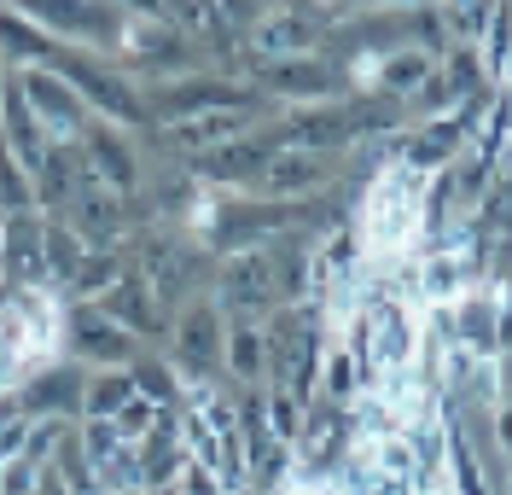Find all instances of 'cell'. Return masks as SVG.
Listing matches in <instances>:
<instances>
[{
    "mask_svg": "<svg viewBox=\"0 0 512 495\" xmlns=\"http://www.w3.org/2000/svg\"><path fill=\"white\" fill-rule=\"evenodd\" d=\"M123 402H134V373L128 367H88V379H82V420H111Z\"/></svg>",
    "mask_w": 512,
    "mask_h": 495,
    "instance_id": "44dd1931",
    "label": "cell"
},
{
    "mask_svg": "<svg viewBox=\"0 0 512 495\" xmlns=\"http://www.w3.org/2000/svg\"><path fill=\"white\" fill-rule=\"evenodd\" d=\"M6 303H12V286H6V280H0V315H6Z\"/></svg>",
    "mask_w": 512,
    "mask_h": 495,
    "instance_id": "8d00e7d4",
    "label": "cell"
},
{
    "mask_svg": "<svg viewBox=\"0 0 512 495\" xmlns=\"http://www.w3.org/2000/svg\"><path fill=\"white\" fill-rule=\"evenodd\" d=\"M12 82H18V94L30 99V111L41 117V129L53 140H76L88 129V105L59 70H12Z\"/></svg>",
    "mask_w": 512,
    "mask_h": 495,
    "instance_id": "9c48e42d",
    "label": "cell"
},
{
    "mask_svg": "<svg viewBox=\"0 0 512 495\" xmlns=\"http://www.w3.org/2000/svg\"><path fill=\"white\" fill-rule=\"evenodd\" d=\"M94 303H99V315H111L123 332H134L146 350H152V344H169V321H175V315H169L158 297H152V286H146L134 268H128V274L105 297H94Z\"/></svg>",
    "mask_w": 512,
    "mask_h": 495,
    "instance_id": "4fadbf2b",
    "label": "cell"
},
{
    "mask_svg": "<svg viewBox=\"0 0 512 495\" xmlns=\"http://www.w3.org/2000/svg\"><path fill=\"white\" fill-rule=\"evenodd\" d=\"M256 111H204V117H187V123H169L158 134L169 152H187V158H204V152H216L227 140H239V134H251Z\"/></svg>",
    "mask_w": 512,
    "mask_h": 495,
    "instance_id": "e0dca14e",
    "label": "cell"
},
{
    "mask_svg": "<svg viewBox=\"0 0 512 495\" xmlns=\"http://www.w3.org/2000/svg\"><path fill=\"white\" fill-rule=\"evenodd\" d=\"M0 146L30 169V175H35V164L47 158V146H53V134L41 129V117L30 111V99L18 94L12 76H6V94H0Z\"/></svg>",
    "mask_w": 512,
    "mask_h": 495,
    "instance_id": "2e32d148",
    "label": "cell"
},
{
    "mask_svg": "<svg viewBox=\"0 0 512 495\" xmlns=\"http://www.w3.org/2000/svg\"><path fill=\"white\" fill-rule=\"evenodd\" d=\"M448 321H454V344L472 350L478 362L501 356V315H495V297L489 292H466L448 309Z\"/></svg>",
    "mask_w": 512,
    "mask_h": 495,
    "instance_id": "d6986e66",
    "label": "cell"
},
{
    "mask_svg": "<svg viewBox=\"0 0 512 495\" xmlns=\"http://www.w3.org/2000/svg\"><path fill=\"white\" fill-rule=\"evenodd\" d=\"M123 495H146V490H123Z\"/></svg>",
    "mask_w": 512,
    "mask_h": 495,
    "instance_id": "ab89813d",
    "label": "cell"
},
{
    "mask_svg": "<svg viewBox=\"0 0 512 495\" xmlns=\"http://www.w3.org/2000/svg\"><path fill=\"white\" fill-rule=\"evenodd\" d=\"M222 373L233 379V385H268V344H262V321H227Z\"/></svg>",
    "mask_w": 512,
    "mask_h": 495,
    "instance_id": "ffe728a7",
    "label": "cell"
},
{
    "mask_svg": "<svg viewBox=\"0 0 512 495\" xmlns=\"http://www.w3.org/2000/svg\"><path fill=\"white\" fill-rule=\"evenodd\" d=\"M507 495H512V490H507Z\"/></svg>",
    "mask_w": 512,
    "mask_h": 495,
    "instance_id": "60d3db41",
    "label": "cell"
},
{
    "mask_svg": "<svg viewBox=\"0 0 512 495\" xmlns=\"http://www.w3.org/2000/svg\"><path fill=\"white\" fill-rule=\"evenodd\" d=\"M175 495H227V490L216 484V472H204L198 461H187V472L175 478Z\"/></svg>",
    "mask_w": 512,
    "mask_h": 495,
    "instance_id": "1f68e13d",
    "label": "cell"
},
{
    "mask_svg": "<svg viewBox=\"0 0 512 495\" xmlns=\"http://www.w3.org/2000/svg\"><path fill=\"white\" fill-rule=\"evenodd\" d=\"M35 484H41V466L35 461H0V495H35Z\"/></svg>",
    "mask_w": 512,
    "mask_h": 495,
    "instance_id": "4dcf8cb0",
    "label": "cell"
},
{
    "mask_svg": "<svg viewBox=\"0 0 512 495\" xmlns=\"http://www.w3.org/2000/svg\"><path fill=\"white\" fill-rule=\"evenodd\" d=\"M280 495H332V490H320V484H286Z\"/></svg>",
    "mask_w": 512,
    "mask_h": 495,
    "instance_id": "e575fe53",
    "label": "cell"
},
{
    "mask_svg": "<svg viewBox=\"0 0 512 495\" xmlns=\"http://www.w3.org/2000/svg\"><path fill=\"white\" fill-rule=\"evenodd\" d=\"M41 233L47 216H0V280L6 286H47V263H41Z\"/></svg>",
    "mask_w": 512,
    "mask_h": 495,
    "instance_id": "9a60e30c",
    "label": "cell"
},
{
    "mask_svg": "<svg viewBox=\"0 0 512 495\" xmlns=\"http://www.w3.org/2000/svg\"><path fill=\"white\" fill-rule=\"evenodd\" d=\"M76 443H82L88 466H105L117 449H123V437H117V426H111V420H76Z\"/></svg>",
    "mask_w": 512,
    "mask_h": 495,
    "instance_id": "f1b7e54d",
    "label": "cell"
},
{
    "mask_svg": "<svg viewBox=\"0 0 512 495\" xmlns=\"http://www.w3.org/2000/svg\"><path fill=\"white\" fill-rule=\"evenodd\" d=\"M12 12H24L30 24L64 41V47H88V53H111L123 47L128 12L111 6V0H6Z\"/></svg>",
    "mask_w": 512,
    "mask_h": 495,
    "instance_id": "6da1fadb",
    "label": "cell"
},
{
    "mask_svg": "<svg viewBox=\"0 0 512 495\" xmlns=\"http://www.w3.org/2000/svg\"><path fill=\"white\" fill-rule=\"evenodd\" d=\"M59 222L76 233L88 251H117V245L128 239V222H134V216H128V204L111 193V187L94 181V187H82V193L70 198V210H64Z\"/></svg>",
    "mask_w": 512,
    "mask_h": 495,
    "instance_id": "5bb4252c",
    "label": "cell"
},
{
    "mask_svg": "<svg viewBox=\"0 0 512 495\" xmlns=\"http://www.w3.org/2000/svg\"><path fill=\"white\" fill-rule=\"evenodd\" d=\"M326 187H338V158L332 152H297V146H280L268 169L256 175V198H274V204H297V198H315Z\"/></svg>",
    "mask_w": 512,
    "mask_h": 495,
    "instance_id": "8992f818",
    "label": "cell"
},
{
    "mask_svg": "<svg viewBox=\"0 0 512 495\" xmlns=\"http://www.w3.org/2000/svg\"><path fill=\"white\" fill-rule=\"evenodd\" d=\"M152 111H163L169 123H187V117H204V111H256L262 94L245 88V82H227L216 70H198V76H175L163 82L158 94H146Z\"/></svg>",
    "mask_w": 512,
    "mask_h": 495,
    "instance_id": "277c9868",
    "label": "cell"
},
{
    "mask_svg": "<svg viewBox=\"0 0 512 495\" xmlns=\"http://www.w3.org/2000/svg\"><path fill=\"white\" fill-rule=\"evenodd\" d=\"M256 6H291V0H256Z\"/></svg>",
    "mask_w": 512,
    "mask_h": 495,
    "instance_id": "74e56055",
    "label": "cell"
},
{
    "mask_svg": "<svg viewBox=\"0 0 512 495\" xmlns=\"http://www.w3.org/2000/svg\"><path fill=\"white\" fill-rule=\"evenodd\" d=\"M437 6H489V0H437Z\"/></svg>",
    "mask_w": 512,
    "mask_h": 495,
    "instance_id": "d590c367",
    "label": "cell"
},
{
    "mask_svg": "<svg viewBox=\"0 0 512 495\" xmlns=\"http://www.w3.org/2000/svg\"><path fill=\"white\" fill-rule=\"evenodd\" d=\"M256 94L286 105H326V99H350V76L326 53H297V59H268L256 76Z\"/></svg>",
    "mask_w": 512,
    "mask_h": 495,
    "instance_id": "3957f363",
    "label": "cell"
},
{
    "mask_svg": "<svg viewBox=\"0 0 512 495\" xmlns=\"http://www.w3.org/2000/svg\"><path fill=\"white\" fill-rule=\"evenodd\" d=\"M489 431H495V455L512 461V396H501V402L489 408Z\"/></svg>",
    "mask_w": 512,
    "mask_h": 495,
    "instance_id": "d6a6232c",
    "label": "cell"
},
{
    "mask_svg": "<svg viewBox=\"0 0 512 495\" xmlns=\"http://www.w3.org/2000/svg\"><path fill=\"white\" fill-rule=\"evenodd\" d=\"M222 338L227 315L216 309V297H187L169 321V367L181 373V385H210L222 373Z\"/></svg>",
    "mask_w": 512,
    "mask_h": 495,
    "instance_id": "7a4b0ae2",
    "label": "cell"
},
{
    "mask_svg": "<svg viewBox=\"0 0 512 495\" xmlns=\"http://www.w3.org/2000/svg\"><path fill=\"white\" fill-rule=\"evenodd\" d=\"M76 146H82L88 169L99 175V187H111L117 198H134L140 187H146V175H140V152L123 140V129H111V123L88 117V129L76 134Z\"/></svg>",
    "mask_w": 512,
    "mask_h": 495,
    "instance_id": "8fae6325",
    "label": "cell"
},
{
    "mask_svg": "<svg viewBox=\"0 0 512 495\" xmlns=\"http://www.w3.org/2000/svg\"><path fill=\"white\" fill-rule=\"evenodd\" d=\"M355 396H361V367H355V356L338 344V338H326V350H320V396L315 402L350 408Z\"/></svg>",
    "mask_w": 512,
    "mask_h": 495,
    "instance_id": "603a6c76",
    "label": "cell"
},
{
    "mask_svg": "<svg viewBox=\"0 0 512 495\" xmlns=\"http://www.w3.org/2000/svg\"><path fill=\"white\" fill-rule=\"evenodd\" d=\"M82 379H88V367L59 356V362L35 367L30 379L12 391V402H18L24 420H82Z\"/></svg>",
    "mask_w": 512,
    "mask_h": 495,
    "instance_id": "52a82bcc",
    "label": "cell"
},
{
    "mask_svg": "<svg viewBox=\"0 0 512 495\" xmlns=\"http://www.w3.org/2000/svg\"><path fill=\"white\" fill-rule=\"evenodd\" d=\"M35 210V181H30V169L18 164L6 146H0V216H30ZM41 216V210H35Z\"/></svg>",
    "mask_w": 512,
    "mask_h": 495,
    "instance_id": "4316f807",
    "label": "cell"
},
{
    "mask_svg": "<svg viewBox=\"0 0 512 495\" xmlns=\"http://www.w3.org/2000/svg\"><path fill=\"white\" fill-rule=\"evenodd\" d=\"M274 152H280L274 134H239V140H227V146H216V152L192 158V175H198V187H222V193L245 187V193H251L256 175L268 169Z\"/></svg>",
    "mask_w": 512,
    "mask_h": 495,
    "instance_id": "30bf717a",
    "label": "cell"
},
{
    "mask_svg": "<svg viewBox=\"0 0 512 495\" xmlns=\"http://www.w3.org/2000/svg\"><path fill=\"white\" fill-rule=\"evenodd\" d=\"M82 257H88V245L64 228L59 216H47V233H41V263H47V286H53V292L70 286V274L82 268Z\"/></svg>",
    "mask_w": 512,
    "mask_h": 495,
    "instance_id": "d4e9b609",
    "label": "cell"
},
{
    "mask_svg": "<svg viewBox=\"0 0 512 495\" xmlns=\"http://www.w3.org/2000/svg\"><path fill=\"white\" fill-rule=\"evenodd\" d=\"M111 426H117V437H123V443H140L146 431L158 426V402H146V396H134V402H123V408L111 414Z\"/></svg>",
    "mask_w": 512,
    "mask_h": 495,
    "instance_id": "f546056e",
    "label": "cell"
},
{
    "mask_svg": "<svg viewBox=\"0 0 512 495\" xmlns=\"http://www.w3.org/2000/svg\"><path fill=\"white\" fill-rule=\"evenodd\" d=\"M367 321H373V367L379 373H402V367L419 362V303H402V297H379L367 303Z\"/></svg>",
    "mask_w": 512,
    "mask_h": 495,
    "instance_id": "7c38bea8",
    "label": "cell"
},
{
    "mask_svg": "<svg viewBox=\"0 0 512 495\" xmlns=\"http://www.w3.org/2000/svg\"><path fill=\"white\" fill-rule=\"evenodd\" d=\"M431 70H437V59H431L425 47H396V53H379V59H373V76H367V94L408 105V99L425 88V76H431Z\"/></svg>",
    "mask_w": 512,
    "mask_h": 495,
    "instance_id": "ac0fdd59",
    "label": "cell"
},
{
    "mask_svg": "<svg viewBox=\"0 0 512 495\" xmlns=\"http://www.w3.org/2000/svg\"><path fill=\"white\" fill-rule=\"evenodd\" d=\"M140 350L146 344L99 315V303H64V356H76V367H128Z\"/></svg>",
    "mask_w": 512,
    "mask_h": 495,
    "instance_id": "5b68a950",
    "label": "cell"
},
{
    "mask_svg": "<svg viewBox=\"0 0 512 495\" xmlns=\"http://www.w3.org/2000/svg\"><path fill=\"white\" fill-rule=\"evenodd\" d=\"M326 35H332L326 12H315L309 0H291V6L274 12V18H256L251 47L262 53V59H297V53H320Z\"/></svg>",
    "mask_w": 512,
    "mask_h": 495,
    "instance_id": "ba28073f",
    "label": "cell"
},
{
    "mask_svg": "<svg viewBox=\"0 0 512 495\" xmlns=\"http://www.w3.org/2000/svg\"><path fill=\"white\" fill-rule=\"evenodd\" d=\"M128 373H134V396H146V402H158V408H181V402H187L181 373H175L169 356H158V350H140V356L128 362Z\"/></svg>",
    "mask_w": 512,
    "mask_h": 495,
    "instance_id": "7402d4cb",
    "label": "cell"
},
{
    "mask_svg": "<svg viewBox=\"0 0 512 495\" xmlns=\"http://www.w3.org/2000/svg\"><path fill=\"white\" fill-rule=\"evenodd\" d=\"M82 495H105V490H99V484H94V490H82Z\"/></svg>",
    "mask_w": 512,
    "mask_h": 495,
    "instance_id": "f35d334b",
    "label": "cell"
},
{
    "mask_svg": "<svg viewBox=\"0 0 512 495\" xmlns=\"http://www.w3.org/2000/svg\"><path fill=\"white\" fill-rule=\"evenodd\" d=\"M123 274H128L123 251H88V257H82V268L70 274L64 297H70V303H94V297H105L117 280H123Z\"/></svg>",
    "mask_w": 512,
    "mask_h": 495,
    "instance_id": "cb8c5ba5",
    "label": "cell"
},
{
    "mask_svg": "<svg viewBox=\"0 0 512 495\" xmlns=\"http://www.w3.org/2000/svg\"><path fill=\"white\" fill-rule=\"evenodd\" d=\"M478 65H483V82H501L512 65V0H495L489 6V24H483V41H478Z\"/></svg>",
    "mask_w": 512,
    "mask_h": 495,
    "instance_id": "484cf974",
    "label": "cell"
},
{
    "mask_svg": "<svg viewBox=\"0 0 512 495\" xmlns=\"http://www.w3.org/2000/svg\"><path fill=\"white\" fill-rule=\"evenodd\" d=\"M94 484H99L105 495L140 490V455H134V443H123V449H117L105 466H94Z\"/></svg>",
    "mask_w": 512,
    "mask_h": 495,
    "instance_id": "83f0119b",
    "label": "cell"
},
{
    "mask_svg": "<svg viewBox=\"0 0 512 495\" xmlns=\"http://www.w3.org/2000/svg\"><path fill=\"white\" fill-rule=\"evenodd\" d=\"M111 6H123L128 18H163V0H111ZM169 24V18H163Z\"/></svg>",
    "mask_w": 512,
    "mask_h": 495,
    "instance_id": "836d02e7",
    "label": "cell"
}]
</instances>
